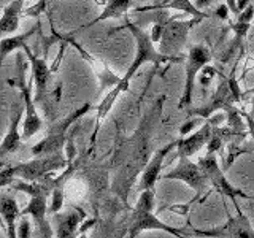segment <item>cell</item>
<instances>
[{
  "label": "cell",
  "instance_id": "cell-3",
  "mask_svg": "<svg viewBox=\"0 0 254 238\" xmlns=\"http://www.w3.org/2000/svg\"><path fill=\"white\" fill-rule=\"evenodd\" d=\"M67 161L61 153L50 154V156H38L37 159L26 164H19L16 167H10L0 172V186L11 184L13 177H21L22 179L27 181H35L38 178L45 177L48 172L58 170L65 167Z\"/></svg>",
  "mask_w": 254,
  "mask_h": 238
},
{
  "label": "cell",
  "instance_id": "cell-2",
  "mask_svg": "<svg viewBox=\"0 0 254 238\" xmlns=\"http://www.w3.org/2000/svg\"><path fill=\"white\" fill-rule=\"evenodd\" d=\"M22 51L26 53L27 59L32 67V81L35 84V97L34 102L38 103L42 110L45 111L46 118H53L58 108V103L61 99L62 92V84L58 87H53V68L48 67L46 59L40 58L30 50L29 45L22 48Z\"/></svg>",
  "mask_w": 254,
  "mask_h": 238
},
{
  "label": "cell",
  "instance_id": "cell-4",
  "mask_svg": "<svg viewBox=\"0 0 254 238\" xmlns=\"http://www.w3.org/2000/svg\"><path fill=\"white\" fill-rule=\"evenodd\" d=\"M92 108H94L92 103L86 102L78 110L71 111V113L67 118H64L59 124L51 127L46 137L40 143H37V145L30 149V153L34 156H50V154L61 153V149L65 146V143H67V133L70 130V127L73 125L78 119H81L86 113H89Z\"/></svg>",
  "mask_w": 254,
  "mask_h": 238
},
{
  "label": "cell",
  "instance_id": "cell-32",
  "mask_svg": "<svg viewBox=\"0 0 254 238\" xmlns=\"http://www.w3.org/2000/svg\"><path fill=\"white\" fill-rule=\"evenodd\" d=\"M253 2H254V0H253Z\"/></svg>",
  "mask_w": 254,
  "mask_h": 238
},
{
  "label": "cell",
  "instance_id": "cell-5",
  "mask_svg": "<svg viewBox=\"0 0 254 238\" xmlns=\"http://www.w3.org/2000/svg\"><path fill=\"white\" fill-rule=\"evenodd\" d=\"M16 67H18V76H16V79H8L6 83L13 87H18L21 92V99L24 102V107H26V113H24L26 118H24V124H22V138L29 140L30 137H34L38 130H42L43 121L35 108L34 99H32L30 83L26 81V63H24L21 53L16 56Z\"/></svg>",
  "mask_w": 254,
  "mask_h": 238
},
{
  "label": "cell",
  "instance_id": "cell-9",
  "mask_svg": "<svg viewBox=\"0 0 254 238\" xmlns=\"http://www.w3.org/2000/svg\"><path fill=\"white\" fill-rule=\"evenodd\" d=\"M153 206H154V190H143L140 195L138 205H137V210H135L133 218H132L130 238H135L141 230H148V229H161L175 235L177 238H186L181 232H178V230L164 224V222H161L156 216H153Z\"/></svg>",
  "mask_w": 254,
  "mask_h": 238
},
{
  "label": "cell",
  "instance_id": "cell-26",
  "mask_svg": "<svg viewBox=\"0 0 254 238\" xmlns=\"http://www.w3.org/2000/svg\"><path fill=\"white\" fill-rule=\"evenodd\" d=\"M226 5L229 8V11L232 13V16H235V18L240 14L238 13V8H237V0H226Z\"/></svg>",
  "mask_w": 254,
  "mask_h": 238
},
{
  "label": "cell",
  "instance_id": "cell-21",
  "mask_svg": "<svg viewBox=\"0 0 254 238\" xmlns=\"http://www.w3.org/2000/svg\"><path fill=\"white\" fill-rule=\"evenodd\" d=\"M0 213L3 214V218L6 221V227H8V235L10 238H18L16 235V218L19 216V210H18V203L13 197L3 195L0 197Z\"/></svg>",
  "mask_w": 254,
  "mask_h": 238
},
{
  "label": "cell",
  "instance_id": "cell-30",
  "mask_svg": "<svg viewBox=\"0 0 254 238\" xmlns=\"http://www.w3.org/2000/svg\"><path fill=\"white\" fill-rule=\"evenodd\" d=\"M253 119H254V97L251 99V111H250V113H248Z\"/></svg>",
  "mask_w": 254,
  "mask_h": 238
},
{
  "label": "cell",
  "instance_id": "cell-11",
  "mask_svg": "<svg viewBox=\"0 0 254 238\" xmlns=\"http://www.w3.org/2000/svg\"><path fill=\"white\" fill-rule=\"evenodd\" d=\"M164 178L167 179H180L183 182H186L189 187H192L195 192H203L206 189V179L205 173L202 172L200 165L194 164L189 157H180L178 165L175 167L172 172H169Z\"/></svg>",
  "mask_w": 254,
  "mask_h": 238
},
{
  "label": "cell",
  "instance_id": "cell-23",
  "mask_svg": "<svg viewBox=\"0 0 254 238\" xmlns=\"http://www.w3.org/2000/svg\"><path fill=\"white\" fill-rule=\"evenodd\" d=\"M30 237V224L27 219H22L19 224V235L18 238H29Z\"/></svg>",
  "mask_w": 254,
  "mask_h": 238
},
{
  "label": "cell",
  "instance_id": "cell-14",
  "mask_svg": "<svg viewBox=\"0 0 254 238\" xmlns=\"http://www.w3.org/2000/svg\"><path fill=\"white\" fill-rule=\"evenodd\" d=\"M198 235H208V237H219V238H254V229L251 227L250 221L238 210V216L234 219H229L226 226L216 230H208V232H200L197 230Z\"/></svg>",
  "mask_w": 254,
  "mask_h": 238
},
{
  "label": "cell",
  "instance_id": "cell-7",
  "mask_svg": "<svg viewBox=\"0 0 254 238\" xmlns=\"http://www.w3.org/2000/svg\"><path fill=\"white\" fill-rule=\"evenodd\" d=\"M202 21L203 19L200 18H190L186 21H181L178 18H170L164 27L157 50L167 56H183L181 51L188 42L189 32L195 26H198Z\"/></svg>",
  "mask_w": 254,
  "mask_h": 238
},
{
  "label": "cell",
  "instance_id": "cell-16",
  "mask_svg": "<svg viewBox=\"0 0 254 238\" xmlns=\"http://www.w3.org/2000/svg\"><path fill=\"white\" fill-rule=\"evenodd\" d=\"M213 122H205L200 129L195 133L189 135L186 138H180L177 140V146H178V156L180 157H190L197 154L203 146H208L211 133H213Z\"/></svg>",
  "mask_w": 254,
  "mask_h": 238
},
{
  "label": "cell",
  "instance_id": "cell-6",
  "mask_svg": "<svg viewBox=\"0 0 254 238\" xmlns=\"http://www.w3.org/2000/svg\"><path fill=\"white\" fill-rule=\"evenodd\" d=\"M210 62H211V53L205 45H195L188 51L186 59H185L186 79H185V87H183V94L178 103L180 110H185L192 105L197 75L200 73L205 67H208Z\"/></svg>",
  "mask_w": 254,
  "mask_h": 238
},
{
  "label": "cell",
  "instance_id": "cell-10",
  "mask_svg": "<svg viewBox=\"0 0 254 238\" xmlns=\"http://www.w3.org/2000/svg\"><path fill=\"white\" fill-rule=\"evenodd\" d=\"M11 184L22 190V192L29 194L30 203L27 208H24L21 211V216H26V214H32L35 218L40 234H42V238H51V230H50V224L45 219V213H46V195L50 194V189L46 186L38 184V182H30V184H26V182H11Z\"/></svg>",
  "mask_w": 254,
  "mask_h": 238
},
{
  "label": "cell",
  "instance_id": "cell-18",
  "mask_svg": "<svg viewBox=\"0 0 254 238\" xmlns=\"http://www.w3.org/2000/svg\"><path fill=\"white\" fill-rule=\"evenodd\" d=\"M156 10H175V11H181L189 14L190 18H200V19H206L210 18L211 13H205L198 8L195 3H192L190 0H169V2H156L151 6H145V8H137L135 13H141V11H156Z\"/></svg>",
  "mask_w": 254,
  "mask_h": 238
},
{
  "label": "cell",
  "instance_id": "cell-13",
  "mask_svg": "<svg viewBox=\"0 0 254 238\" xmlns=\"http://www.w3.org/2000/svg\"><path fill=\"white\" fill-rule=\"evenodd\" d=\"M198 165H200L202 172L205 173L206 179H208L211 184L216 187V190L219 194L230 197V198H235L237 195L245 197V194L242 192V190L234 189L227 182V179L224 178V175H222V170L219 169L218 161H216V157H214V154H208L206 157H203L202 161L198 162Z\"/></svg>",
  "mask_w": 254,
  "mask_h": 238
},
{
  "label": "cell",
  "instance_id": "cell-28",
  "mask_svg": "<svg viewBox=\"0 0 254 238\" xmlns=\"http://www.w3.org/2000/svg\"><path fill=\"white\" fill-rule=\"evenodd\" d=\"M253 3V0H237V8H238V13H242L245 8H248Z\"/></svg>",
  "mask_w": 254,
  "mask_h": 238
},
{
  "label": "cell",
  "instance_id": "cell-31",
  "mask_svg": "<svg viewBox=\"0 0 254 238\" xmlns=\"http://www.w3.org/2000/svg\"><path fill=\"white\" fill-rule=\"evenodd\" d=\"M81 238H86V235H81Z\"/></svg>",
  "mask_w": 254,
  "mask_h": 238
},
{
  "label": "cell",
  "instance_id": "cell-25",
  "mask_svg": "<svg viewBox=\"0 0 254 238\" xmlns=\"http://www.w3.org/2000/svg\"><path fill=\"white\" fill-rule=\"evenodd\" d=\"M229 8H227V5H221V6H218V10H216V16L218 18H221V19H227L229 18Z\"/></svg>",
  "mask_w": 254,
  "mask_h": 238
},
{
  "label": "cell",
  "instance_id": "cell-8",
  "mask_svg": "<svg viewBox=\"0 0 254 238\" xmlns=\"http://www.w3.org/2000/svg\"><path fill=\"white\" fill-rule=\"evenodd\" d=\"M240 97H242V94H240V89H238L235 78L221 75L216 91H214V94L210 97L208 103L203 107L189 110L188 113L190 116L195 115L200 118H208L214 113V111H219V110L227 111L229 108H232L235 102H240Z\"/></svg>",
  "mask_w": 254,
  "mask_h": 238
},
{
  "label": "cell",
  "instance_id": "cell-15",
  "mask_svg": "<svg viewBox=\"0 0 254 238\" xmlns=\"http://www.w3.org/2000/svg\"><path fill=\"white\" fill-rule=\"evenodd\" d=\"M175 146H177V141H172V143L165 145L162 149H159L157 153H154L153 156H151L149 162L145 167V172H143L141 178H140V190H141V192H143V190H153L154 189V184H156V181L159 179V175H161L162 164L165 161V157Z\"/></svg>",
  "mask_w": 254,
  "mask_h": 238
},
{
  "label": "cell",
  "instance_id": "cell-1",
  "mask_svg": "<svg viewBox=\"0 0 254 238\" xmlns=\"http://www.w3.org/2000/svg\"><path fill=\"white\" fill-rule=\"evenodd\" d=\"M121 29L129 30L135 38V43H137V51H135V58L130 63V67L127 68L124 76L119 78V81H118V86L121 87L124 92H127L130 89V81L135 78V75L138 73V70L145 65V63H154L156 67H161L162 63H178L183 59H186L185 56L162 54L156 48L153 38H151V34H148V32L143 27H140L138 24L132 22L129 18H126V24L123 27L115 29V30H121Z\"/></svg>",
  "mask_w": 254,
  "mask_h": 238
},
{
  "label": "cell",
  "instance_id": "cell-19",
  "mask_svg": "<svg viewBox=\"0 0 254 238\" xmlns=\"http://www.w3.org/2000/svg\"><path fill=\"white\" fill-rule=\"evenodd\" d=\"M24 13V0H14L3 8V14L0 18V40L5 35L14 34L19 29V19Z\"/></svg>",
  "mask_w": 254,
  "mask_h": 238
},
{
  "label": "cell",
  "instance_id": "cell-29",
  "mask_svg": "<svg viewBox=\"0 0 254 238\" xmlns=\"http://www.w3.org/2000/svg\"><path fill=\"white\" fill-rule=\"evenodd\" d=\"M11 2H14V0H0V8H5V6H8Z\"/></svg>",
  "mask_w": 254,
  "mask_h": 238
},
{
  "label": "cell",
  "instance_id": "cell-22",
  "mask_svg": "<svg viewBox=\"0 0 254 238\" xmlns=\"http://www.w3.org/2000/svg\"><path fill=\"white\" fill-rule=\"evenodd\" d=\"M83 216L79 213L58 214V238H73L76 234V227L81 222Z\"/></svg>",
  "mask_w": 254,
  "mask_h": 238
},
{
  "label": "cell",
  "instance_id": "cell-24",
  "mask_svg": "<svg viewBox=\"0 0 254 238\" xmlns=\"http://www.w3.org/2000/svg\"><path fill=\"white\" fill-rule=\"evenodd\" d=\"M62 205V194L61 190H54L53 194V206H51V211H58Z\"/></svg>",
  "mask_w": 254,
  "mask_h": 238
},
{
  "label": "cell",
  "instance_id": "cell-20",
  "mask_svg": "<svg viewBox=\"0 0 254 238\" xmlns=\"http://www.w3.org/2000/svg\"><path fill=\"white\" fill-rule=\"evenodd\" d=\"M38 26H40V24H37V26H35L34 29H30V30H27V32H24V34L13 35V37H8V38H2V40H0V67L3 65L5 59H6L8 56H10L13 51H16V50H22V48L27 45V40L38 30Z\"/></svg>",
  "mask_w": 254,
  "mask_h": 238
},
{
  "label": "cell",
  "instance_id": "cell-12",
  "mask_svg": "<svg viewBox=\"0 0 254 238\" xmlns=\"http://www.w3.org/2000/svg\"><path fill=\"white\" fill-rule=\"evenodd\" d=\"M26 113V107H24L22 99L16 102L11 108V116H10V125H8V132L5 138L0 145V159H3L8 154L16 153L18 149L22 148V135L19 133V122Z\"/></svg>",
  "mask_w": 254,
  "mask_h": 238
},
{
  "label": "cell",
  "instance_id": "cell-27",
  "mask_svg": "<svg viewBox=\"0 0 254 238\" xmlns=\"http://www.w3.org/2000/svg\"><path fill=\"white\" fill-rule=\"evenodd\" d=\"M242 116L246 119V124H248V129H250V133H251V137L254 138V119L248 115V113H242Z\"/></svg>",
  "mask_w": 254,
  "mask_h": 238
},
{
  "label": "cell",
  "instance_id": "cell-17",
  "mask_svg": "<svg viewBox=\"0 0 254 238\" xmlns=\"http://www.w3.org/2000/svg\"><path fill=\"white\" fill-rule=\"evenodd\" d=\"M133 3V0H107L105 6H103L102 13L97 16L95 19L86 22L84 26H81L79 29L73 30L70 35H76L78 32H81L84 29H89L92 26H95V24H99L102 21H107V19H119V18H126L127 13H129L130 6Z\"/></svg>",
  "mask_w": 254,
  "mask_h": 238
}]
</instances>
